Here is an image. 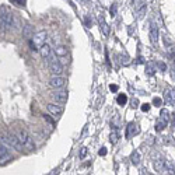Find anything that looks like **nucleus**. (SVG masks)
Here are the masks:
<instances>
[{
	"label": "nucleus",
	"mask_w": 175,
	"mask_h": 175,
	"mask_svg": "<svg viewBox=\"0 0 175 175\" xmlns=\"http://www.w3.org/2000/svg\"><path fill=\"white\" fill-rule=\"evenodd\" d=\"M118 85H116V84H111V85H109V90H111V91H114V93H115V91H118Z\"/></svg>",
	"instance_id": "30"
},
{
	"label": "nucleus",
	"mask_w": 175,
	"mask_h": 175,
	"mask_svg": "<svg viewBox=\"0 0 175 175\" xmlns=\"http://www.w3.org/2000/svg\"><path fill=\"white\" fill-rule=\"evenodd\" d=\"M46 36H48V34H46V31H40V32H36L32 35V45L34 46H38L40 48L41 45H44L46 41Z\"/></svg>",
	"instance_id": "5"
},
{
	"label": "nucleus",
	"mask_w": 175,
	"mask_h": 175,
	"mask_svg": "<svg viewBox=\"0 0 175 175\" xmlns=\"http://www.w3.org/2000/svg\"><path fill=\"white\" fill-rule=\"evenodd\" d=\"M158 35H160V32H158L157 24H156L154 21H151V24H150V41H151V44H153V45H157Z\"/></svg>",
	"instance_id": "7"
},
{
	"label": "nucleus",
	"mask_w": 175,
	"mask_h": 175,
	"mask_svg": "<svg viewBox=\"0 0 175 175\" xmlns=\"http://www.w3.org/2000/svg\"><path fill=\"white\" fill-rule=\"evenodd\" d=\"M167 123H168V122H167L165 119L158 118V121L156 122V130H157V132H161V130H164V129L167 127Z\"/></svg>",
	"instance_id": "17"
},
{
	"label": "nucleus",
	"mask_w": 175,
	"mask_h": 175,
	"mask_svg": "<svg viewBox=\"0 0 175 175\" xmlns=\"http://www.w3.org/2000/svg\"><path fill=\"white\" fill-rule=\"evenodd\" d=\"M172 74H174V79H175V70H174V72H172Z\"/></svg>",
	"instance_id": "35"
},
{
	"label": "nucleus",
	"mask_w": 175,
	"mask_h": 175,
	"mask_svg": "<svg viewBox=\"0 0 175 175\" xmlns=\"http://www.w3.org/2000/svg\"><path fill=\"white\" fill-rule=\"evenodd\" d=\"M164 171H167L165 174H169V175H174L175 174V168L171 163H165L164 164Z\"/></svg>",
	"instance_id": "21"
},
{
	"label": "nucleus",
	"mask_w": 175,
	"mask_h": 175,
	"mask_svg": "<svg viewBox=\"0 0 175 175\" xmlns=\"http://www.w3.org/2000/svg\"><path fill=\"white\" fill-rule=\"evenodd\" d=\"M49 69H51L52 76H60L63 73V66H62L59 62H53V63H49Z\"/></svg>",
	"instance_id": "10"
},
{
	"label": "nucleus",
	"mask_w": 175,
	"mask_h": 175,
	"mask_svg": "<svg viewBox=\"0 0 175 175\" xmlns=\"http://www.w3.org/2000/svg\"><path fill=\"white\" fill-rule=\"evenodd\" d=\"M118 139H119V135H118V130L116 129H114L111 132V136H109V142L112 143V144H115V143L118 142Z\"/></svg>",
	"instance_id": "22"
},
{
	"label": "nucleus",
	"mask_w": 175,
	"mask_h": 175,
	"mask_svg": "<svg viewBox=\"0 0 175 175\" xmlns=\"http://www.w3.org/2000/svg\"><path fill=\"white\" fill-rule=\"evenodd\" d=\"M23 35H24L25 38H32L34 31H32V27H31L30 24H27L24 27V30H23Z\"/></svg>",
	"instance_id": "19"
},
{
	"label": "nucleus",
	"mask_w": 175,
	"mask_h": 175,
	"mask_svg": "<svg viewBox=\"0 0 175 175\" xmlns=\"http://www.w3.org/2000/svg\"><path fill=\"white\" fill-rule=\"evenodd\" d=\"M98 21H100V28H101V32H102L105 36H108V35H109V32H111V28H109L108 23L105 21V18H104L102 15H100V17H98Z\"/></svg>",
	"instance_id": "12"
},
{
	"label": "nucleus",
	"mask_w": 175,
	"mask_h": 175,
	"mask_svg": "<svg viewBox=\"0 0 175 175\" xmlns=\"http://www.w3.org/2000/svg\"><path fill=\"white\" fill-rule=\"evenodd\" d=\"M59 60H60V62H59V63H60L62 66H65V65H67V63H69V59H67L66 56H60V57H59Z\"/></svg>",
	"instance_id": "27"
},
{
	"label": "nucleus",
	"mask_w": 175,
	"mask_h": 175,
	"mask_svg": "<svg viewBox=\"0 0 175 175\" xmlns=\"http://www.w3.org/2000/svg\"><path fill=\"white\" fill-rule=\"evenodd\" d=\"M153 104L156 106H161V104H163V100L161 98H158V97H154L153 98Z\"/></svg>",
	"instance_id": "26"
},
{
	"label": "nucleus",
	"mask_w": 175,
	"mask_h": 175,
	"mask_svg": "<svg viewBox=\"0 0 175 175\" xmlns=\"http://www.w3.org/2000/svg\"><path fill=\"white\" fill-rule=\"evenodd\" d=\"M130 161H132L133 165H139V163H140V153L137 150H135L132 153V156H130Z\"/></svg>",
	"instance_id": "18"
},
{
	"label": "nucleus",
	"mask_w": 175,
	"mask_h": 175,
	"mask_svg": "<svg viewBox=\"0 0 175 175\" xmlns=\"http://www.w3.org/2000/svg\"><path fill=\"white\" fill-rule=\"evenodd\" d=\"M40 53H41V56H42L44 59H48V57H49V55L52 53V49H51V46H49V45H46V44H44V45H41V46H40Z\"/></svg>",
	"instance_id": "14"
},
{
	"label": "nucleus",
	"mask_w": 175,
	"mask_h": 175,
	"mask_svg": "<svg viewBox=\"0 0 175 175\" xmlns=\"http://www.w3.org/2000/svg\"><path fill=\"white\" fill-rule=\"evenodd\" d=\"M133 108H136V106H137V100H133Z\"/></svg>",
	"instance_id": "34"
},
{
	"label": "nucleus",
	"mask_w": 175,
	"mask_h": 175,
	"mask_svg": "<svg viewBox=\"0 0 175 175\" xmlns=\"http://www.w3.org/2000/svg\"><path fill=\"white\" fill-rule=\"evenodd\" d=\"M160 118H163V119H165L167 122L169 121V114H168V111L167 109H161V114H160Z\"/></svg>",
	"instance_id": "24"
},
{
	"label": "nucleus",
	"mask_w": 175,
	"mask_h": 175,
	"mask_svg": "<svg viewBox=\"0 0 175 175\" xmlns=\"http://www.w3.org/2000/svg\"><path fill=\"white\" fill-rule=\"evenodd\" d=\"M164 100L168 105L175 106V90L171 87H168L165 91H164Z\"/></svg>",
	"instance_id": "8"
},
{
	"label": "nucleus",
	"mask_w": 175,
	"mask_h": 175,
	"mask_svg": "<svg viewBox=\"0 0 175 175\" xmlns=\"http://www.w3.org/2000/svg\"><path fill=\"white\" fill-rule=\"evenodd\" d=\"M137 133H139V127H137V125L133 123V122H130V123L127 125V127H126V139H130V137L136 136Z\"/></svg>",
	"instance_id": "11"
},
{
	"label": "nucleus",
	"mask_w": 175,
	"mask_h": 175,
	"mask_svg": "<svg viewBox=\"0 0 175 175\" xmlns=\"http://www.w3.org/2000/svg\"><path fill=\"white\" fill-rule=\"evenodd\" d=\"M100 156H106V148L105 147H102L100 150Z\"/></svg>",
	"instance_id": "32"
},
{
	"label": "nucleus",
	"mask_w": 175,
	"mask_h": 175,
	"mask_svg": "<svg viewBox=\"0 0 175 175\" xmlns=\"http://www.w3.org/2000/svg\"><path fill=\"white\" fill-rule=\"evenodd\" d=\"M156 72H157V69H156V63H154L153 60L147 62V63H146V73H147L148 76H153Z\"/></svg>",
	"instance_id": "16"
},
{
	"label": "nucleus",
	"mask_w": 175,
	"mask_h": 175,
	"mask_svg": "<svg viewBox=\"0 0 175 175\" xmlns=\"http://www.w3.org/2000/svg\"><path fill=\"white\" fill-rule=\"evenodd\" d=\"M17 137H18V140L21 142L23 147H24L25 150H28V151H34V150H35V143H34V139L30 136V133H28L27 130H24V129L18 130V132H17Z\"/></svg>",
	"instance_id": "1"
},
{
	"label": "nucleus",
	"mask_w": 175,
	"mask_h": 175,
	"mask_svg": "<svg viewBox=\"0 0 175 175\" xmlns=\"http://www.w3.org/2000/svg\"><path fill=\"white\" fill-rule=\"evenodd\" d=\"M67 80L65 79V77H62V76H52L51 80H49V85H51L52 88H63L65 85H66Z\"/></svg>",
	"instance_id": "4"
},
{
	"label": "nucleus",
	"mask_w": 175,
	"mask_h": 175,
	"mask_svg": "<svg viewBox=\"0 0 175 175\" xmlns=\"http://www.w3.org/2000/svg\"><path fill=\"white\" fill-rule=\"evenodd\" d=\"M115 14H116V6L114 4V6L111 7V15L112 17H115Z\"/></svg>",
	"instance_id": "31"
},
{
	"label": "nucleus",
	"mask_w": 175,
	"mask_h": 175,
	"mask_svg": "<svg viewBox=\"0 0 175 175\" xmlns=\"http://www.w3.org/2000/svg\"><path fill=\"white\" fill-rule=\"evenodd\" d=\"M116 101H118L119 105L123 106L127 102V95H126V94H119V95H118V100H116Z\"/></svg>",
	"instance_id": "23"
},
{
	"label": "nucleus",
	"mask_w": 175,
	"mask_h": 175,
	"mask_svg": "<svg viewBox=\"0 0 175 175\" xmlns=\"http://www.w3.org/2000/svg\"><path fill=\"white\" fill-rule=\"evenodd\" d=\"M85 156H87V148H85V147H83L81 150H80V156H79V157L83 160V158H84Z\"/></svg>",
	"instance_id": "28"
},
{
	"label": "nucleus",
	"mask_w": 175,
	"mask_h": 175,
	"mask_svg": "<svg viewBox=\"0 0 175 175\" xmlns=\"http://www.w3.org/2000/svg\"><path fill=\"white\" fill-rule=\"evenodd\" d=\"M158 66H160V69L163 70V72H164V70H165V65H164V63H160V65H158Z\"/></svg>",
	"instance_id": "33"
},
{
	"label": "nucleus",
	"mask_w": 175,
	"mask_h": 175,
	"mask_svg": "<svg viewBox=\"0 0 175 175\" xmlns=\"http://www.w3.org/2000/svg\"><path fill=\"white\" fill-rule=\"evenodd\" d=\"M11 158L9 153V148L4 147L3 144H0V163H4V161H9Z\"/></svg>",
	"instance_id": "13"
},
{
	"label": "nucleus",
	"mask_w": 175,
	"mask_h": 175,
	"mask_svg": "<svg viewBox=\"0 0 175 175\" xmlns=\"http://www.w3.org/2000/svg\"><path fill=\"white\" fill-rule=\"evenodd\" d=\"M142 111L143 112H148V111H150V104H142Z\"/></svg>",
	"instance_id": "29"
},
{
	"label": "nucleus",
	"mask_w": 175,
	"mask_h": 175,
	"mask_svg": "<svg viewBox=\"0 0 175 175\" xmlns=\"http://www.w3.org/2000/svg\"><path fill=\"white\" fill-rule=\"evenodd\" d=\"M52 98H53V100L56 101L57 104H66L67 102V98H69V94H67V91L57 88L56 91H53V93H52Z\"/></svg>",
	"instance_id": "3"
},
{
	"label": "nucleus",
	"mask_w": 175,
	"mask_h": 175,
	"mask_svg": "<svg viewBox=\"0 0 175 175\" xmlns=\"http://www.w3.org/2000/svg\"><path fill=\"white\" fill-rule=\"evenodd\" d=\"M14 15L11 13H4L0 14V28L4 31H11L14 27Z\"/></svg>",
	"instance_id": "2"
},
{
	"label": "nucleus",
	"mask_w": 175,
	"mask_h": 175,
	"mask_svg": "<svg viewBox=\"0 0 175 175\" xmlns=\"http://www.w3.org/2000/svg\"><path fill=\"white\" fill-rule=\"evenodd\" d=\"M119 59H121V65H125V66H127V65L130 63V59L127 56H119Z\"/></svg>",
	"instance_id": "25"
},
{
	"label": "nucleus",
	"mask_w": 175,
	"mask_h": 175,
	"mask_svg": "<svg viewBox=\"0 0 175 175\" xmlns=\"http://www.w3.org/2000/svg\"><path fill=\"white\" fill-rule=\"evenodd\" d=\"M55 53H56V56L57 57H60V56H67V48L65 45H59V46H56V48H55Z\"/></svg>",
	"instance_id": "15"
},
{
	"label": "nucleus",
	"mask_w": 175,
	"mask_h": 175,
	"mask_svg": "<svg viewBox=\"0 0 175 175\" xmlns=\"http://www.w3.org/2000/svg\"><path fill=\"white\" fill-rule=\"evenodd\" d=\"M164 161L163 160H156L154 161V169H156V171L157 172H163L164 171Z\"/></svg>",
	"instance_id": "20"
},
{
	"label": "nucleus",
	"mask_w": 175,
	"mask_h": 175,
	"mask_svg": "<svg viewBox=\"0 0 175 175\" xmlns=\"http://www.w3.org/2000/svg\"><path fill=\"white\" fill-rule=\"evenodd\" d=\"M7 137H9V142H10V144H11V147L14 148L15 151H23V144H21V142L18 140V137H17V135H7Z\"/></svg>",
	"instance_id": "9"
},
{
	"label": "nucleus",
	"mask_w": 175,
	"mask_h": 175,
	"mask_svg": "<svg viewBox=\"0 0 175 175\" xmlns=\"http://www.w3.org/2000/svg\"><path fill=\"white\" fill-rule=\"evenodd\" d=\"M46 108H48V112L49 114H52L53 116H60L62 114H63L65 108L62 105H57V102H49L48 105H46Z\"/></svg>",
	"instance_id": "6"
}]
</instances>
